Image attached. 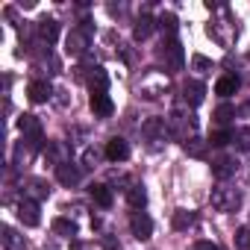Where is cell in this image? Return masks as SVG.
I'll return each instance as SVG.
<instances>
[{
    "label": "cell",
    "instance_id": "1",
    "mask_svg": "<svg viewBox=\"0 0 250 250\" xmlns=\"http://www.w3.org/2000/svg\"><path fill=\"white\" fill-rule=\"evenodd\" d=\"M238 203H241V194H238L235 188L218 186V188L212 191V206H215L218 212H235V209H238Z\"/></svg>",
    "mask_w": 250,
    "mask_h": 250
},
{
    "label": "cell",
    "instance_id": "2",
    "mask_svg": "<svg viewBox=\"0 0 250 250\" xmlns=\"http://www.w3.org/2000/svg\"><path fill=\"white\" fill-rule=\"evenodd\" d=\"M159 59L165 62V68H171V71H180V68H183V62H186L180 42H177V39H168V42H162V47H159Z\"/></svg>",
    "mask_w": 250,
    "mask_h": 250
},
{
    "label": "cell",
    "instance_id": "3",
    "mask_svg": "<svg viewBox=\"0 0 250 250\" xmlns=\"http://www.w3.org/2000/svg\"><path fill=\"white\" fill-rule=\"evenodd\" d=\"M88 42H91L88 27H77V30H71V36L65 39V50H68L71 56H83L85 47H88Z\"/></svg>",
    "mask_w": 250,
    "mask_h": 250
},
{
    "label": "cell",
    "instance_id": "4",
    "mask_svg": "<svg viewBox=\"0 0 250 250\" xmlns=\"http://www.w3.org/2000/svg\"><path fill=\"white\" fill-rule=\"evenodd\" d=\"M130 229H133V235H136L139 241H147V238L153 235V221H150L145 212H133V218H130Z\"/></svg>",
    "mask_w": 250,
    "mask_h": 250
},
{
    "label": "cell",
    "instance_id": "5",
    "mask_svg": "<svg viewBox=\"0 0 250 250\" xmlns=\"http://www.w3.org/2000/svg\"><path fill=\"white\" fill-rule=\"evenodd\" d=\"M18 218H21L24 227H39V221H42L39 203H36V200H21V203H18Z\"/></svg>",
    "mask_w": 250,
    "mask_h": 250
},
{
    "label": "cell",
    "instance_id": "6",
    "mask_svg": "<svg viewBox=\"0 0 250 250\" xmlns=\"http://www.w3.org/2000/svg\"><path fill=\"white\" fill-rule=\"evenodd\" d=\"M130 156V145L124 142V139H109V145H106V159L109 162H124Z\"/></svg>",
    "mask_w": 250,
    "mask_h": 250
},
{
    "label": "cell",
    "instance_id": "7",
    "mask_svg": "<svg viewBox=\"0 0 250 250\" xmlns=\"http://www.w3.org/2000/svg\"><path fill=\"white\" fill-rule=\"evenodd\" d=\"M203 94H206V88H203V83H197V80H188V83L183 85V97H186L188 106H200V103H203Z\"/></svg>",
    "mask_w": 250,
    "mask_h": 250
},
{
    "label": "cell",
    "instance_id": "8",
    "mask_svg": "<svg viewBox=\"0 0 250 250\" xmlns=\"http://www.w3.org/2000/svg\"><path fill=\"white\" fill-rule=\"evenodd\" d=\"M235 171H238V162H235L232 156H221V159L212 162V174H215L218 180H227V177H232Z\"/></svg>",
    "mask_w": 250,
    "mask_h": 250
},
{
    "label": "cell",
    "instance_id": "9",
    "mask_svg": "<svg viewBox=\"0 0 250 250\" xmlns=\"http://www.w3.org/2000/svg\"><path fill=\"white\" fill-rule=\"evenodd\" d=\"M238 85H241V80H238L235 74H224V77L215 83V94L229 97V94H235V91H238Z\"/></svg>",
    "mask_w": 250,
    "mask_h": 250
},
{
    "label": "cell",
    "instance_id": "10",
    "mask_svg": "<svg viewBox=\"0 0 250 250\" xmlns=\"http://www.w3.org/2000/svg\"><path fill=\"white\" fill-rule=\"evenodd\" d=\"M91 112H94L97 118H109V115L115 112V106H112L109 94H91Z\"/></svg>",
    "mask_w": 250,
    "mask_h": 250
},
{
    "label": "cell",
    "instance_id": "11",
    "mask_svg": "<svg viewBox=\"0 0 250 250\" xmlns=\"http://www.w3.org/2000/svg\"><path fill=\"white\" fill-rule=\"evenodd\" d=\"M56 177H59V183H62V186H77V183H80V171H77L71 162L56 165Z\"/></svg>",
    "mask_w": 250,
    "mask_h": 250
},
{
    "label": "cell",
    "instance_id": "12",
    "mask_svg": "<svg viewBox=\"0 0 250 250\" xmlns=\"http://www.w3.org/2000/svg\"><path fill=\"white\" fill-rule=\"evenodd\" d=\"M153 27H156V21H153L150 15H142V18L136 21V30H133V39H136V42H145V39H150V33H153Z\"/></svg>",
    "mask_w": 250,
    "mask_h": 250
},
{
    "label": "cell",
    "instance_id": "13",
    "mask_svg": "<svg viewBox=\"0 0 250 250\" xmlns=\"http://www.w3.org/2000/svg\"><path fill=\"white\" fill-rule=\"evenodd\" d=\"M142 130H145V136H150V139H165V136H168V124L159 121V118H150Z\"/></svg>",
    "mask_w": 250,
    "mask_h": 250
},
{
    "label": "cell",
    "instance_id": "14",
    "mask_svg": "<svg viewBox=\"0 0 250 250\" xmlns=\"http://www.w3.org/2000/svg\"><path fill=\"white\" fill-rule=\"evenodd\" d=\"M88 85H91V94H106V85H109V80H106V71H103V68H94V71H91V80H88Z\"/></svg>",
    "mask_w": 250,
    "mask_h": 250
},
{
    "label": "cell",
    "instance_id": "15",
    "mask_svg": "<svg viewBox=\"0 0 250 250\" xmlns=\"http://www.w3.org/2000/svg\"><path fill=\"white\" fill-rule=\"evenodd\" d=\"M0 232H3L0 238H3V247H6V250H21V247H24V238H21L12 227H3Z\"/></svg>",
    "mask_w": 250,
    "mask_h": 250
},
{
    "label": "cell",
    "instance_id": "16",
    "mask_svg": "<svg viewBox=\"0 0 250 250\" xmlns=\"http://www.w3.org/2000/svg\"><path fill=\"white\" fill-rule=\"evenodd\" d=\"M27 91H30V100H33V103H44V100L50 97V85L42 83V80H39V83H30Z\"/></svg>",
    "mask_w": 250,
    "mask_h": 250
},
{
    "label": "cell",
    "instance_id": "17",
    "mask_svg": "<svg viewBox=\"0 0 250 250\" xmlns=\"http://www.w3.org/2000/svg\"><path fill=\"white\" fill-rule=\"evenodd\" d=\"M183 147H186V153H188V156H194V159H203V156H206V147H209V142H203V139H194V136H191V139H188Z\"/></svg>",
    "mask_w": 250,
    "mask_h": 250
},
{
    "label": "cell",
    "instance_id": "18",
    "mask_svg": "<svg viewBox=\"0 0 250 250\" xmlns=\"http://www.w3.org/2000/svg\"><path fill=\"white\" fill-rule=\"evenodd\" d=\"M91 197H94V203L103 206V209L112 206V191H109L106 186H91Z\"/></svg>",
    "mask_w": 250,
    "mask_h": 250
},
{
    "label": "cell",
    "instance_id": "19",
    "mask_svg": "<svg viewBox=\"0 0 250 250\" xmlns=\"http://www.w3.org/2000/svg\"><path fill=\"white\" fill-rule=\"evenodd\" d=\"M39 33H42V39H44L47 44H53V42H56V36H59V24H56V21H42Z\"/></svg>",
    "mask_w": 250,
    "mask_h": 250
},
{
    "label": "cell",
    "instance_id": "20",
    "mask_svg": "<svg viewBox=\"0 0 250 250\" xmlns=\"http://www.w3.org/2000/svg\"><path fill=\"white\" fill-rule=\"evenodd\" d=\"M127 197H130V206H136V209H142V206L147 203V191H145L142 186H133V188L127 191Z\"/></svg>",
    "mask_w": 250,
    "mask_h": 250
},
{
    "label": "cell",
    "instance_id": "21",
    "mask_svg": "<svg viewBox=\"0 0 250 250\" xmlns=\"http://www.w3.org/2000/svg\"><path fill=\"white\" fill-rule=\"evenodd\" d=\"M194 224V212H186V209H177L174 212V227L177 229H188Z\"/></svg>",
    "mask_w": 250,
    "mask_h": 250
},
{
    "label": "cell",
    "instance_id": "22",
    "mask_svg": "<svg viewBox=\"0 0 250 250\" xmlns=\"http://www.w3.org/2000/svg\"><path fill=\"white\" fill-rule=\"evenodd\" d=\"M232 142L238 145V150H250V130H244V127L235 130V133H232Z\"/></svg>",
    "mask_w": 250,
    "mask_h": 250
},
{
    "label": "cell",
    "instance_id": "23",
    "mask_svg": "<svg viewBox=\"0 0 250 250\" xmlns=\"http://www.w3.org/2000/svg\"><path fill=\"white\" fill-rule=\"evenodd\" d=\"M159 27H162L165 33H174V30H177V15H174V12H162V15H159Z\"/></svg>",
    "mask_w": 250,
    "mask_h": 250
},
{
    "label": "cell",
    "instance_id": "24",
    "mask_svg": "<svg viewBox=\"0 0 250 250\" xmlns=\"http://www.w3.org/2000/svg\"><path fill=\"white\" fill-rule=\"evenodd\" d=\"M229 142H232V133H224V130H218V133L209 136V145H212V147H224V145H229Z\"/></svg>",
    "mask_w": 250,
    "mask_h": 250
},
{
    "label": "cell",
    "instance_id": "25",
    "mask_svg": "<svg viewBox=\"0 0 250 250\" xmlns=\"http://www.w3.org/2000/svg\"><path fill=\"white\" fill-rule=\"evenodd\" d=\"M53 229H56L59 235H74V232H77V227H74L71 221H65V218H59V221H53Z\"/></svg>",
    "mask_w": 250,
    "mask_h": 250
},
{
    "label": "cell",
    "instance_id": "26",
    "mask_svg": "<svg viewBox=\"0 0 250 250\" xmlns=\"http://www.w3.org/2000/svg\"><path fill=\"white\" fill-rule=\"evenodd\" d=\"M235 247H238V250H247V247H250V227H241V229L235 232Z\"/></svg>",
    "mask_w": 250,
    "mask_h": 250
},
{
    "label": "cell",
    "instance_id": "27",
    "mask_svg": "<svg viewBox=\"0 0 250 250\" xmlns=\"http://www.w3.org/2000/svg\"><path fill=\"white\" fill-rule=\"evenodd\" d=\"M232 115H235V109H232V106H227V103L215 109V121H218V124H227V121H229Z\"/></svg>",
    "mask_w": 250,
    "mask_h": 250
},
{
    "label": "cell",
    "instance_id": "28",
    "mask_svg": "<svg viewBox=\"0 0 250 250\" xmlns=\"http://www.w3.org/2000/svg\"><path fill=\"white\" fill-rule=\"evenodd\" d=\"M191 65H194V68H197L200 74H206V71H212V62H209L206 56H194V59H191Z\"/></svg>",
    "mask_w": 250,
    "mask_h": 250
},
{
    "label": "cell",
    "instance_id": "29",
    "mask_svg": "<svg viewBox=\"0 0 250 250\" xmlns=\"http://www.w3.org/2000/svg\"><path fill=\"white\" fill-rule=\"evenodd\" d=\"M33 191H36L39 197H47V191H50V188H47V186H44L42 180H33Z\"/></svg>",
    "mask_w": 250,
    "mask_h": 250
},
{
    "label": "cell",
    "instance_id": "30",
    "mask_svg": "<svg viewBox=\"0 0 250 250\" xmlns=\"http://www.w3.org/2000/svg\"><path fill=\"white\" fill-rule=\"evenodd\" d=\"M194 250H221V247H218L215 241H197V244H194Z\"/></svg>",
    "mask_w": 250,
    "mask_h": 250
}]
</instances>
